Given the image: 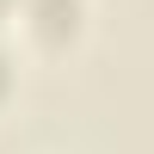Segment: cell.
I'll return each mask as SVG.
<instances>
[{
  "label": "cell",
  "mask_w": 154,
  "mask_h": 154,
  "mask_svg": "<svg viewBox=\"0 0 154 154\" xmlns=\"http://www.w3.org/2000/svg\"><path fill=\"white\" fill-rule=\"evenodd\" d=\"M68 25L80 31V0H68ZM31 31H37V37H62V6H43V0H31Z\"/></svg>",
  "instance_id": "6da1fadb"
}]
</instances>
